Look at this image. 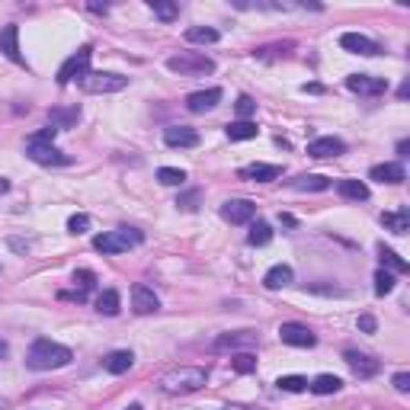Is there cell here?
I'll list each match as a JSON object with an SVG mask.
<instances>
[{"instance_id":"obj_1","label":"cell","mask_w":410,"mask_h":410,"mask_svg":"<svg viewBox=\"0 0 410 410\" xmlns=\"http://www.w3.org/2000/svg\"><path fill=\"white\" fill-rule=\"evenodd\" d=\"M71 359H74V353H71L67 346L55 343V340H48V336H39L36 343L29 346V353H26V365L32 369V372H52V369H65Z\"/></svg>"},{"instance_id":"obj_2","label":"cell","mask_w":410,"mask_h":410,"mask_svg":"<svg viewBox=\"0 0 410 410\" xmlns=\"http://www.w3.org/2000/svg\"><path fill=\"white\" fill-rule=\"evenodd\" d=\"M208 382V372L199 369V365H180V369H170L167 375H160V391L164 394H193L199 388H205Z\"/></svg>"},{"instance_id":"obj_3","label":"cell","mask_w":410,"mask_h":410,"mask_svg":"<svg viewBox=\"0 0 410 410\" xmlns=\"http://www.w3.org/2000/svg\"><path fill=\"white\" fill-rule=\"evenodd\" d=\"M144 241V234L135 228H119V231H102L94 237V250L100 253H125L131 247H138Z\"/></svg>"},{"instance_id":"obj_4","label":"cell","mask_w":410,"mask_h":410,"mask_svg":"<svg viewBox=\"0 0 410 410\" xmlns=\"http://www.w3.org/2000/svg\"><path fill=\"white\" fill-rule=\"evenodd\" d=\"M167 67L180 77H199V74H212L215 61L208 55H202V52H180V55L167 58Z\"/></svg>"},{"instance_id":"obj_5","label":"cell","mask_w":410,"mask_h":410,"mask_svg":"<svg viewBox=\"0 0 410 410\" xmlns=\"http://www.w3.org/2000/svg\"><path fill=\"white\" fill-rule=\"evenodd\" d=\"M129 87V77L112 74V71H87L80 77V90L84 94H119Z\"/></svg>"},{"instance_id":"obj_6","label":"cell","mask_w":410,"mask_h":410,"mask_svg":"<svg viewBox=\"0 0 410 410\" xmlns=\"http://www.w3.org/2000/svg\"><path fill=\"white\" fill-rule=\"evenodd\" d=\"M260 336L257 330H231V334H218L212 340L215 353H244V349H257Z\"/></svg>"},{"instance_id":"obj_7","label":"cell","mask_w":410,"mask_h":410,"mask_svg":"<svg viewBox=\"0 0 410 410\" xmlns=\"http://www.w3.org/2000/svg\"><path fill=\"white\" fill-rule=\"evenodd\" d=\"M26 158L42 164V167H65V164H71V158L65 151H58L52 141H39V138L26 141Z\"/></svg>"},{"instance_id":"obj_8","label":"cell","mask_w":410,"mask_h":410,"mask_svg":"<svg viewBox=\"0 0 410 410\" xmlns=\"http://www.w3.org/2000/svg\"><path fill=\"white\" fill-rule=\"evenodd\" d=\"M90 58H94V48H90V45L77 48L74 55L58 67V87H67L71 80H80V77L90 71Z\"/></svg>"},{"instance_id":"obj_9","label":"cell","mask_w":410,"mask_h":410,"mask_svg":"<svg viewBox=\"0 0 410 410\" xmlns=\"http://www.w3.org/2000/svg\"><path fill=\"white\" fill-rule=\"evenodd\" d=\"M343 359H346V365L353 369L356 378H375V375L382 372V363L372 359L369 353H359V349H346Z\"/></svg>"},{"instance_id":"obj_10","label":"cell","mask_w":410,"mask_h":410,"mask_svg":"<svg viewBox=\"0 0 410 410\" xmlns=\"http://www.w3.org/2000/svg\"><path fill=\"white\" fill-rule=\"evenodd\" d=\"M340 45H343L346 52H353V55H365V58L382 55V45H378L375 39L363 36V32H343V36H340Z\"/></svg>"},{"instance_id":"obj_11","label":"cell","mask_w":410,"mask_h":410,"mask_svg":"<svg viewBox=\"0 0 410 410\" xmlns=\"http://www.w3.org/2000/svg\"><path fill=\"white\" fill-rule=\"evenodd\" d=\"M279 340L282 343H289V346H299V349H311V346L317 343V336L311 334L305 324H295V321L279 327Z\"/></svg>"},{"instance_id":"obj_12","label":"cell","mask_w":410,"mask_h":410,"mask_svg":"<svg viewBox=\"0 0 410 410\" xmlns=\"http://www.w3.org/2000/svg\"><path fill=\"white\" fill-rule=\"evenodd\" d=\"M346 87H349L353 94H363V96L388 94V80H385V77H369V74H349L346 77Z\"/></svg>"},{"instance_id":"obj_13","label":"cell","mask_w":410,"mask_h":410,"mask_svg":"<svg viewBox=\"0 0 410 410\" xmlns=\"http://www.w3.org/2000/svg\"><path fill=\"white\" fill-rule=\"evenodd\" d=\"M253 215H257V205L250 199H231V202L222 205V218L231 224H247L253 222Z\"/></svg>"},{"instance_id":"obj_14","label":"cell","mask_w":410,"mask_h":410,"mask_svg":"<svg viewBox=\"0 0 410 410\" xmlns=\"http://www.w3.org/2000/svg\"><path fill=\"white\" fill-rule=\"evenodd\" d=\"M241 180H250V183H272V180L282 177L279 164H247V167L237 170Z\"/></svg>"},{"instance_id":"obj_15","label":"cell","mask_w":410,"mask_h":410,"mask_svg":"<svg viewBox=\"0 0 410 410\" xmlns=\"http://www.w3.org/2000/svg\"><path fill=\"white\" fill-rule=\"evenodd\" d=\"M346 151V144L334 135H324V138H314L308 144V158H317V160H327V158H340Z\"/></svg>"},{"instance_id":"obj_16","label":"cell","mask_w":410,"mask_h":410,"mask_svg":"<svg viewBox=\"0 0 410 410\" xmlns=\"http://www.w3.org/2000/svg\"><path fill=\"white\" fill-rule=\"evenodd\" d=\"M131 308H135V314H154L160 311V299L154 295V289L148 285H131Z\"/></svg>"},{"instance_id":"obj_17","label":"cell","mask_w":410,"mask_h":410,"mask_svg":"<svg viewBox=\"0 0 410 410\" xmlns=\"http://www.w3.org/2000/svg\"><path fill=\"white\" fill-rule=\"evenodd\" d=\"M0 52L3 58H10L13 65H23V52H19V26L10 23V26L0 29Z\"/></svg>"},{"instance_id":"obj_18","label":"cell","mask_w":410,"mask_h":410,"mask_svg":"<svg viewBox=\"0 0 410 410\" xmlns=\"http://www.w3.org/2000/svg\"><path fill=\"white\" fill-rule=\"evenodd\" d=\"M164 141L170 148H196L199 144V131L189 125H167L164 129Z\"/></svg>"},{"instance_id":"obj_19","label":"cell","mask_w":410,"mask_h":410,"mask_svg":"<svg viewBox=\"0 0 410 410\" xmlns=\"http://www.w3.org/2000/svg\"><path fill=\"white\" fill-rule=\"evenodd\" d=\"M369 180H375V183H391V186H398V183H404L407 180V170H404V164H375L372 170H369Z\"/></svg>"},{"instance_id":"obj_20","label":"cell","mask_w":410,"mask_h":410,"mask_svg":"<svg viewBox=\"0 0 410 410\" xmlns=\"http://www.w3.org/2000/svg\"><path fill=\"white\" fill-rule=\"evenodd\" d=\"M218 102H222V90H218V87H208V90H196V94L186 96V109L205 112V109H215Z\"/></svg>"},{"instance_id":"obj_21","label":"cell","mask_w":410,"mask_h":410,"mask_svg":"<svg viewBox=\"0 0 410 410\" xmlns=\"http://www.w3.org/2000/svg\"><path fill=\"white\" fill-rule=\"evenodd\" d=\"M131 365H135V356L129 353V349H116V353H109L106 359H102V369L109 375H122V372H129Z\"/></svg>"},{"instance_id":"obj_22","label":"cell","mask_w":410,"mask_h":410,"mask_svg":"<svg viewBox=\"0 0 410 410\" xmlns=\"http://www.w3.org/2000/svg\"><path fill=\"white\" fill-rule=\"evenodd\" d=\"M292 279H295L292 266L279 263V266H272V270L263 276V285H266V289H285V285H292Z\"/></svg>"},{"instance_id":"obj_23","label":"cell","mask_w":410,"mask_h":410,"mask_svg":"<svg viewBox=\"0 0 410 410\" xmlns=\"http://www.w3.org/2000/svg\"><path fill=\"white\" fill-rule=\"evenodd\" d=\"M292 186L301 189V193H324V189H330V180L321 177V173H301V177L292 180Z\"/></svg>"},{"instance_id":"obj_24","label":"cell","mask_w":410,"mask_h":410,"mask_svg":"<svg viewBox=\"0 0 410 410\" xmlns=\"http://www.w3.org/2000/svg\"><path fill=\"white\" fill-rule=\"evenodd\" d=\"M52 119V129H74L80 122V106H67V109H52L48 112Z\"/></svg>"},{"instance_id":"obj_25","label":"cell","mask_w":410,"mask_h":410,"mask_svg":"<svg viewBox=\"0 0 410 410\" xmlns=\"http://www.w3.org/2000/svg\"><path fill=\"white\" fill-rule=\"evenodd\" d=\"M336 193L343 199H353V202H365V199H369V186H365L363 180H340V183H336Z\"/></svg>"},{"instance_id":"obj_26","label":"cell","mask_w":410,"mask_h":410,"mask_svg":"<svg viewBox=\"0 0 410 410\" xmlns=\"http://www.w3.org/2000/svg\"><path fill=\"white\" fill-rule=\"evenodd\" d=\"M382 224L388 228L391 234H407L410 231V212L407 208H398V212H385L382 215Z\"/></svg>"},{"instance_id":"obj_27","label":"cell","mask_w":410,"mask_h":410,"mask_svg":"<svg viewBox=\"0 0 410 410\" xmlns=\"http://www.w3.org/2000/svg\"><path fill=\"white\" fill-rule=\"evenodd\" d=\"M119 308H122L119 292H116V289H102L100 292V299H96V311H100V314L116 317V314H119Z\"/></svg>"},{"instance_id":"obj_28","label":"cell","mask_w":410,"mask_h":410,"mask_svg":"<svg viewBox=\"0 0 410 410\" xmlns=\"http://www.w3.org/2000/svg\"><path fill=\"white\" fill-rule=\"evenodd\" d=\"M378 260H382V270H388V272H407V260L398 257V253H394L391 247H385V244H378Z\"/></svg>"},{"instance_id":"obj_29","label":"cell","mask_w":410,"mask_h":410,"mask_svg":"<svg viewBox=\"0 0 410 410\" xmlns=\"http://www.w3.org/2000/svg\"><path fill=\"white\" fill-rule=\"evenodd\" d=\"M228 138L231 141H250V138H257V135H260V129H257V122H231V125H228Z\"/></svg>"},{"instance_id":"obj_30","label":"cell","mask_w":410,"mask_h":410,"mask_svg":"<svg viewBox=\"0 0 410 410\" xmlns=\"http://www.w3.org/2000/svg\"><path fill=\"white\" fill-rule=\"evenodd\" d=\"M186 42H193V45H215V42H218V29H212V26H189L186 29Z\"/></svg>"},{"instance_id":"obj_31","label":"cell","mask_w":410,"mask_h":410,"mask_svg":"<svg viewBox=\"0 0 410 410\" xmlns=\"http://www.w3.org/2000/svg\"><path fill=\"white\" fill-rule=\"evenodd\" d=\"M308 388H311V391L314 394H336L340 391V388H343V382H340V378H336V375H317L314 382H308Z\"/></svg>"},{"instance_id":"obj_32","label":"cell","mask_w":410,"mask_h":410,"mask_svg":"<svg viewBox=\"0 0 410 410\" xmlns=\"http://www.w3.org/2000/svg\"><path fill=\"white\" fill-rule=\"evenodd\" d=\"M231 369H234L237 375L257 372V356H253L250 349H244V353H234V356H231Z\"/></svg>"},{"instance_id":"obj_33","label":"cell","mask_w":410,"mask_h":410,"mask_svg":"<svg viewBox=\"0 0 410 410\" xmlns=\"http://www.w3.org/2000/svg\"><path fill=\"white\" fill-rule=\"evenodd\" d=\"M247 241H250L253 247H266V244L272 241V228H270L266 222L250 224V234H247Z\"/></svg>"},{"instance_id":"obj_34","label":"cell","mask_w":410,"mask_h":410,"mask_svg":"<svg viewBox=\"0 0 410 410\" xmlns=\"http://www.w3.org/2000/svg\"><path fill=\"white\" fill-rule=\"evenodd\" d=\"M276 385H279V391L299 394V391H305V388H308V378H305V375H282Z\"/></svg>"},{"instance_id":"obj_35","label":"cell","mask_w":410,"mask_h":410,"mask_svg":"<svg viewBox=\"0 0 410 410\" xmlns=\"http://www.w3.org/2000/svg\"><path fill=\"white\" fill-rule=\"evenodd\" d=\"M151 10H154V17H160L164 23H173V19L180 17L177 3H164V0H151Z\"/></svg>"},{"instance_id":"obj_36","label":"cell","mask_w":410,"mask_h":410,"mask_svg":"<svg viewBox=\"0 0 410 410\" xmlns=\"http://www.w3.org/2000/svg\"><path fill=\"white\" fill-rule=\"evenodd\" d=\"M158 180L164 183V186H183V183H186V173H183V170H177V167H160L158 170Z\"/></svg>"},{"instance_id":"obj_37","label":"cell","mask_w":410,"mask_h":410,"mask_svg":"<svg viewBox=\"0 0 410 410\" xmlns=\"http://www.w3.org/2000/svg\"><path fill=\"white\" fill-rule=\"evenodd\" d=\"M394 292V272H388V270H378L375 272V295H391Z\"/></svg>"},{"instance_id":"obj_38","label":"cell","mask_w":410,"mask_h":410,"mask_svg":"<svg viewBox=\"0 0 410 410\" xmlns=\"http://www.w3.org/2000/svg\"><path fill=\"white\" fill-rule=\"evenodd\" d=\"M67 231H71V234H84V231H90V215H84V212L71 215V218H67Z\"/></svg>"},{"instance_id":"obj_39","label":"cell","mask_w":410,"mask_h":410,"mask_svg":"<svg viewBox=\"0 0 410 410\" xmlns=\"http://www.w3.org/2000/svg\"><path fill=\"white\" fill-rule=\"evenodd\" d=\"M74 285L87 295V292H90V289L96 285V272H90V270H77V272H74Z\"/></svg>"},{"instance_id":"obj_40","label":"cell","mask_w":410,"mask_h":410,"mask_svg":"<svg viewBox=\"0 0 410 410\" xmlns=\"http://www.w3.org/2000/svg\"><path fill=\"white\" fill-rule=\"evenodd\" d=\"M237 116H241V122H250V116L257 112V102H253V96H237Z\"/></svg>"},{"instance_id":"obj_41","label":"cell","mask_w":410,"mask_h":410,"mask_svg":"<svg viewBox=\"0 0 410 410\" xmlns=\"http://www.w3.org/2000/svg\"><path fill=\"white\" fill-rule=\"evenodd\" d=\"M199 196H202L199 189H189V193H183V196L177 199V205L183 208V212H196V208H199Z\"/></svg>"},{"instance_id":"obj_42","label":"cell","mask_w":410,"mask_h":410,"mask_svg":"<svg viewBox=\"0 0 410 410\" xmlns=\"http://www.w3.org/2000/svg\"><path fill=\"white\" fill-rule=\"evenodd\" d=\"M356 327H359L363 334H375V327H378V321H375L372 314H363L359 321H356Z\"/></svg>"},{"instance_id":"obj_43","label":"cell","mask_w":410,"mask_h":410,"mask_svg":"<svg viewBox=\"0 0 410 410\" xmlns=\"http://www.w3.org/2000/svg\"><path fill=\"white\" fill-rule=\"evenodd\" d=\"M394 388H398L401 394H407V391H410V375H407V372H398V375H394Z\"/></svg>"},{"instance_id":"obj_44","label":"cell","mask_w":410,"mask_h":410,"mask_svg":"<svg viewBox=\"0 0 410 410\" xmlns=\"http://www.w3.org/2000/svg\"><path fill=\"white\" fill-rule=\"evenodd\" d=\"M55 135H58V129H42V131H36L32 138H39V141H55Z\"/></svg>"},{"instance_id":"obj_45","label":"cell","mask_w":410,"mask_h":410,"mask_svg":"<svg viewBox=\"0 0 410 410\" xmlns=\"http://www.w3.org/2000/svg\"><path fill=\"white\" fill-rule=\"evenodd\" d=\"M10 247H13V250H29V244L26 241H17V237L10 241Z\"/></svg>"},{"instance_id":"obj_46","label":"cell","mask_w":410,"mask_h":410,"mask_svg":"<svg viewBox=\"0 0 410 410\" xmlns=\"http://www.w3.org/2000/svg\"><path fill=\"white\" fill-rule=\"evenodd\" d=\"M407 94H410V84H407V80H404V84L398 87V96H401V100H407Z\"/></svg>"},{"instance_id":"obj_47","label":"cell","mask_w":410,"mask_h":410,"mask_svg":"<svg viewBox=\"0 0 410 410\" xmlns=\"http://www.w3.org/2000/svg\"><path fill=\"white\" fill-rule=\"evenodd\" d=\"M305 94H321V84H305Z\"/></svg>"},{"instance_id":"obj_48","label":"cell","mask_w":410,"mask_h":410,"mask_svg":"<svg viewBox=\"0 0 410 410\" xmlns=\"http://www.w3.org/2000/svg\"><path fill=\"white\" fill-rule=\"evenodd\" d=\"M407 151H410V141H401V144H398V154H401V158H404Z\"/></svg>"},{"instance_id":"obj_49","label":"cell","mask_w":410,"mask_h":410,"mask_svg":"<svg viewBox=\"0 0 410 410\" xmlns=\"http://www.w3.org/2000/svg\"><path fill=\"white\" fill-rule=\"evenodd\" d=\"M7 356H10V346L3 343V340H0V359H7Z\"/></svg>"},{"instance_id":"obj_50","label":"cell","mask_w":410,"mask_h":410,"mask_svg":"<svg viewBox=\"0 0 410 410\" xmlns=\"http://www.w3.org/2000/svg\"><path fill=\"white\" fill-rule=\"evenodd\" d=\"M7 189H10V180H3V177H0V196H3Z\"/></svg>"},{"instance_id":"obj_51","label":"cell","mask_w":410,"mask_h":410,"mask_svg":"<svg viewBox=\"0 0 410 410\" xmlns=\"http://www.w3.org/2000/svg\"><path fill=\"white\" fill-rule=\"evenodd\" d=\"M125 410H144V407H141V404H131V407H125Z\"/></svg>"},{"instance_id":"obj_52","label":"cell","mask_w":410,"mask_h":410,"mask_svg":"<svg viewBox=\"0 0 410 410\" xmlns=\"http://www.w3.org/2000/svg\"><path fill=\"white\" fill-rule=\"evenodd\" d=\"M222 410H250V407H222Z\"/></svg>"}]
</instances>
